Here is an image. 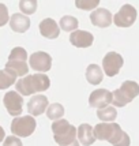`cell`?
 <instances>
[{
  "instance_id": "1",
  "label": "cell",
  "mask_w": 139,
  "mask_h": 146,
  "mask_svg": "<svg viewBox=\"0 0 139 146\" xmlns=\"http://www.w3.org/2000/svg\"><path fill=\"white\" fill-rule=\"evenodd\" d=\"M95 139L108 141L113 146H130L131 139L117 123H98L94 127Z\"/></svg>"
},
{
  "instance_id": "2",
  "label": "cell",
  "mask_w": 139,
  "mask_h": 146,
  "mask_svg": "<svg viewBox=\"0 0 139 146\" xmlns=\"http://www.w3.org/2000/svg\"><path fill=\"white\" fill-rule=\"evenodd\" d=\"M51 81L46 74H33V75H26L25 78H21L15 83L17 92L22 96H30L33 93H41L49 89Z\"/></svg>"
},
{
  "instance_id": "3",
  "label": "cell",
  "mask_w": 139,
  "mask_h": 146,
  "mask_svg": "<svg viewBox=\"0 0 139 146\" xmlns=\"http://www.w3.org/2000/svg\"><path fill=\"white\" fill-rule=\"evenodd\" d=\"M52 131H53L55 141L60 146H68L71 143H74L75 141H78L76 139L78 130H75V127L71 126L66 119H60V120L53 121Z\"/></svg>"
},
{
  "instance_id": "4",
  "label": "cell",
  "mask_w": 139,
  "mask_h": 146,
  "mask_svg": "<svg viewBox=\"0 0 139 146\" xmlns=\"http://www.w3.org/2000/svg\"><path fill=\"white\" fill-rule=\"evenodd\" d=\"M113 93V104L116 107H126L128 102H131L139 94V85L135 81H126L121 83L119 89H116Z\"/></svg>"
},
{
  "instance_id": "5",
  "label": "cell",
  "mask_w": 139,
  "mask_h": 146,
  "mask_svg": "<svg viewBox=\"0 0 139 146\" xmlns=\"http://www.w3.org/2000/svg\"><path fill=\"white\" fill-rule=\"evenodd\" d=\"M37 126V121L32 115H26V116H18L14 117L11 121V133L15 137H30Z\"/></svg>"
},
{
  "instance_id": "6",
  "label": "cell",
  "mask_w": 139,
  "mask_h": 146,
  "mask_svg": "<svg viewBox=\"0 0 139 146\" xmlns=\"http://www.w3.org/2000/svg\"><path fill=\"white\" fill-rule=\"evenodd\" d=\"M136 17H138V13L135 7L131 4H124L113 17V22L117 27H130L135 23Z\"/></svg>"
},
{
  "instance_id": "7",
  "label": "cell",
  "mask_w": 139,
  "mask_h": 146,
  "mask_svg": "<svg viewBox=\"0 0 139 146\" xmlns=\"http://www.w3.org/2000/svg\"><path fill=\"white\" fill-rule=\"evenodd\" d=\"M113 102V93L107 89H97L91 92V94L89 97V104L91 108L104 109L109 107V104Z\"/></svg>"
},
{
  "instance_id": "8",
  "label": "cell",
  "mask_w": 139,
  "mask_h": 146,
  "mask_svg": "<svg viewBox=\"0 0 139 146\" xmlns=\"http://www.w3.org/2000/svg\"><path fill=\"white\" fill-rule=\"evenodd\" d=\"M123 64H124V60H123L121 55L116 53V52H108L102 60V67L108 76L117 75L120 68L123 67Z\"/></svg>"
},
{
  "instance_id": "9",
  "label": "cell",
  "mask_w": 139,
  "mask_h": 146,
  "mask_svg": "<svg viewBox=\"0 0 139 146\" xmlns=\"http://www.w3.org/2000/svg\"><path fill=\"white\" fill-rule=\"evenodd\" d=\"M3 104L6 109L8 111V113L11 116L18 117L22 113V108H23V98L19 94L18 92H8L4 94L3 98Z\"/></svg>"
},
{
  "instance_id": "10",
  "label": "cell",
  "mask_w": 139,
  "mask_h": 146,
  "mask_svg": "<svg viewBox=\"0 0 139 146\" xmlns=\"http://www.w3.org/2000/svg\"><path fill=\"white\" fill-rule=\"evenodd\" d=\"M30 67L34 71H40V74H45V71H49L52 67V57L46 52H34L30 56Z\"/></svg>"
},
{
  "instance_id": "11",
  "label": "cell",
  "mask_w": 139,
  "mask_h": 146,
  "mask_svg": "<svg viewBox=\"0 0 139 146\" xmlns=\"http://www.w3.org/2000/svg\"><path fill=\"white\" fill-rule=\"evenodd\" d=\"M94 41V37L90 32L86 30H75V32L71 33L70 36V42L76 46V48H87L91 46Z\"/></svg>"
},
{
  "instance_id": "12",
  "label": "cell",
  "mask_w": 139,
  "mask_h": 146,
  "mask_svg": "<svg viewBox=\"0 0 139 146\" xmlns=\"http://www.w3.org/2000/svg\"><path fill=\"white\" fill-rule=\"evenodd\" d=\"M48 108V98L44 94L33 96L30 101L27 102V111L32 116H38L42 115Z\"/></svg>"
},
{
  "instance_id": "13",
  "label": "cell",
  "mask_w": 139,
  "mask_h": 146,
  "mask_svg": "<svg viewBox=\"0 0 139 146\" xmlns=\"http://www.w3.org/2000/svg\"><path fill=\"white\" fill-rule=\"evenodd\" d=\"M90 21L97 27H109L112 23V14L107 8H97L91 13Z\"/></svg>"
},
{
  "instance_id": "14",
  "label": "cell",
  "mask_w": 139,
  "mask_h": 146,
  "mask_svg": "<svg viewBox=\"0 0 139 146\" xmlns=\"http://www.w3.org/2000/svg\"><path fill=\"white\" fill-rule=\"evenodd\" d=\"M38 27H40L41 36L45 37V38H49V40L57 38L59 37V34H60V27L57 26V23L52 18L42 19Z\"/></svg>"
},
{
  "instance_id": "15",
  "label": "cell",
  "mask_w": 139,
  "mask_h": 146,
  "mask_svg": "<svg viewBox=\"0 0 139 146\" xmlns=\"http://www.w3.org/2000/svg\"><path fill=\"white\" fill-rule=\"evenodd\" d=\"M10 27L17 33L27 32L29 27H30V18L26 17L25 14H21V13L14 14L10 18Z\"/></svg>"
},
{
  "instance_id": "16",
  "label": "cell",
  "mask_w": 139,
  "mask_h": 146,
  "mask_svg": "<svg viewBox=\"0 0 139 146\" xmlns=\"http://www.w3.org/2000/svg\"><path fill=\"white\" fill-rule=\"evenodd\" d=\"M78 138L79 142L85 146H90L94 143L95 135H94V128L87 123H83L78 127Z\"/></svg>"
},
{
  "instance_id": "17",
  "label": "cell",
  "mask_w": 139,
  "mask_h": 146,
  "mask_svg": "<svg viewBox=\"0 0 139 146\" xmlns=\"http://www.w3.org/2000/svg\"><path fill=\"white\" fill-rule=\"evenodd\" d=\"M6 70L13 71L17 76H25L29 72V66L25 60H8L6 63Z\"/></svg>"
},
{
  "instance_id": "18",
  "label": "cell",
  "mask_w": 139,
  "mask_h": 146,
  "mask_svg": "<svg viewBox=\"0 0 139 146\" xmlns=\"http://www.w3.org/2000/svg\"><path fill=\"white\" fill-rule=\"evenodd\" d=\"M102 78H104V74L97 64H90L86 68V79H87L89 83L98 85V83L102 82Z\"/></svg>"
},
{
  "instance_id": "19",
  "label": "cell",
  "mask_w": 139,
  "mask_h": 146,
  "mask_svg": "<svg viewBox=\"0 0 139 146\" xmlns=\"http://www.w3.org/2000/svg\"><path fill=\"white\" fill-rule=\"evenodd\" d=\"M17 83V75L10 70H0V90L10 88L11 85Z\"/></svg>"
},
{
  "instance_id": "20",
  "label": "cell",
  "mask_w": 139,
  "mask_h": 146,
  "mask_svg": "<svg viewBox=\"0 0 139 146\" xmlns=\"http://www.w3.org/2000/svg\"><path fill=\"white\" fill-rule=\"evenodd\" d=\"M64 115V107L59 102H53L51 104L48 109H46V116L51 119V120H60L62 116Z\"/></svg>"
},
{
  "instance_id": "21",
  "label": "cell",
  "mask_w": 139,
  "mask_h": 146,
  "mask_svg": "<svg viewBox=\"0 0 139 146\" xmlns=\"http://www.w3.org/2000/svg\"><path fill=\"white\" fill-rule=\"evenodd\" d=\"M97 117L100 120L105 121V123H109V121H113L117 117V111L113 107H107L104 109H98L97 111Z\"/></svg>"
},
{
  "instance_id": "22",
  "label": "cell",
  "mask_w": 139,
  "mask_h": 146,
  "mask_svg": "<svg viewBox=\"0 0 139 146\" xmlns=\"http://www.w3.org/2000/svg\"><path fill=\"white\" fill-rule=\"evenodd\" d=\"M78 19L71 17V15H64L60 19V29H63L64 32H75L78 30Z\"/></svg>"
},
{
  "instance_id": "23",
  "label": "cell",
  "mask_w": 139,
  "mask_h": 146,
  "mask_svg": "<svg viewBox=\"0 0 139 146\" xmlns=\"http://www.w3.org/2000/svg\"><path fill=\"white\" fill-rule=\"evenodd\" d=\"M19 8L25 15H30V14L36 13V10H37V1L36 0H21Z\"/></svg>"
},
{
  "instance_id": "24",
  "label": "cell",
  "mask_w": 139,
  "mask_h": 146,
  "mask_svg": "<svg viewBox=\"0 0 139 146\" xmlns=\"http://www.w3.org/2000/svg\"><path fill=\"white\" fill-rule=\"evenodd\" d=\"M75 4L78 8L81 10H91L95 6H98V0H93V1H82V0H76Z\"/></svg>"
},
{
  "instance_id": "25",
  "label": "cell",
  "mask_w": 139,
  "mask_h": 146,
  "mask_svg": "<svg viewBox=\"0 0 139 146\" xmlns=\"http://www.w3.org/2000/svg\"><path fill=\"white\" fill-rule=\"evenodd\" d=\"M10 21V15H8V8L4 6L3 3H0V27L4 26Z\"/></svg>"
},
{
  "instance_id": "26",
  "label": "cell",
  "mask_w": 139,
  "mask_h": 146,
  "mask_svg": "<svg viewBox=\"0 0 139 146\" xmlns=\"http://www.w3.org/2000/svg\"><path fill=\"white\" fill-rule=\"evenodd\" d=\"M4 146H23V145H22V142H21L18 137L13 135V137H6Z\"/></svg>"
},
{
  "instance_id": "27",
  "label": "cell",
  "mask_w": 139,
  "mask_h": 146,
  "mask_svg": "<svg viewBox=\"0 0 139 146\" xmlns=\"http://www.w3.org/2000/svg\"><path fill=\"white\" fill-rule=\"evenodd\" d=\"M4 137H6V133H4V128H3L1 126H0V142H1V141H4V139H6Z\"/></svg>"
},
{
  "instance_id": "28",
  "label": "cell",
  "mask_w": 139,
  "mask_h": 146,
  "mask_svg": "<svg viewBox=\"0 0 139 146\" xmlns=\"http://www.w3.org/2000/svg\"><path fill=\"white\" fill-rule=\"evenodd\" d=\"M68 146H79V141H75L74 143H71V145H68Z\"/></svg>"
}]
</instances>
